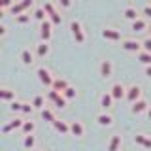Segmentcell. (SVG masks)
<instances>
[{"mask_svg": "<svg viewBox=\"0 0 151 151\" xmlns=\"http://www.w3.org/2000/svg\"><path fill=\"white\" fill-rule=\"evenodd\" d=\"M36 76H38V79H40V83H42V85H45V87H49V89L53 87L55 78H53V74H51V70L47 68V66H38Z\"/></svg>", "mask_w": 151, "mask_h": 151, "instance_id": "1", "label": "cell"}, {"mask_svg": "<svg viewBox=\"0 0 151 151\" xmlns=\"http://www.w3.org/2000/svg\"><path fill=\"white\" fill-rule=\"evenodd\" d=\"M70 34H72V38L76 40V44H85V32H83V27L78 19H74V21L70 23Z\"/></svg>", "mask_w": 151, "mask_h": 151, "instance_id": "2", "label": "cell"}, {"mask_svg": "<svg viewBox=\"0 0 151 151\" xmlns=\"http://www.w3.org/2000/svg\"><path fill=\"white\" fill-rule=\"evenodd\" d=\"M32 6H34V0H19V2L13 4V8L9 12H12L13 17H17V15H23V13H28V9Z\"/></svg>", "mask_w": 151, "mask_h": 151, "instance_id": "3", "label": "cell"}, {"mask_svg": "<svg viewBox=\"0 0 151 151\" xmlns=\"http://www.w3.org/2000/svg\"><path fill=\"white\" fill-rule=\"evenodd\" d=\"M47 100L53 104V106H57V108H66V102H68L63 94L57 93L55 89H49V91H47Z\"/></svg>", "mask_w": 151, "mask_h": 151, "instance_id": "4", "label": "cell"}, {"mask_svg": "<svg viewBox=\"0 0 151 151\" xmlns=\"http://www.w3.org/2000/svg\"><path fill=\"white\" fill-rule=\"evenodd\" d=\"M121 47L125 51H129V53H136L138 55L144 47H142V42H138V40H134V38H127V40H123V44H121Z\"/></svg>", "mask_w": 151, "mask_h": 151, "instance_id": "5", "label": "cell"}, {"mask_svg": "<svg viewBox=\"0 0 151 151\" xmlns=\"http://www.w3.org/2000/svg\"><path fill=\"white\" fill-rule=\"evenodd\" d=\"M51 34H53V23H51L49 19H45V21L40 23V38H42V42H49Z\"/></svg>", "mask_w": 151, "mask_h": 151, "instance_id": "6", "label": "cell"}, {"mask_svg": "<svg viewBox=\"0 0 151 151\" xmlns=\"http://www.w3.org/2000/svg\"><path fill=\"white\" fill-rule=\"evenodd\" d=\"M23 125H25V119H21V117H15V119H12L9 123H6V125L2 127V134H9L12 130H21Z\"/></svg>", "mask_w": 151, "mask_h": 151, "instance_id": "7", "label": "cell"}, {"mask_svg": "<svg viewBox=\"0 0 151 151\" xmlns=\"http://www.w3.org/2000/svg\"><path fill=\"white\" fill-rule=\"evenodd\" d=\"M98 74H100L104 79L111 78V76H113V63H111V60L104 59L102 63H100V66H98Z\"/></svg>", "mask_w": 151, "mask_h": 151, "instance_id": "8", "label": "cell"}, {"mask_svg": "<svg viewBox=\"0 0 151 151\" xmlns=\"http://www.w3.org/2000/svg\"><path fill=\"white\" fill-rule=\"evenodd\" d=\"M142 98V87L140 85H130V87H127V100L130 104H134L136 100H140Z\"/></svg>", "mask_w": 151, "mask_h": 151, "instance_id": "9", "label": "cell"}, {"mask_svg": "<svg viewBox=\"0 0 151 151\" xmlns=\"http://www.w3.org/2000/svg\"><path fill=\"white\" fill-rule=\"evenodd\" d=\"M102 38H104V40H110V42H121L123 34H121V30H115V28L106 27L102 30Z\"/></svg>", "mask_w": 151, "mask_h": 151, "instance_id": "10", "label": "cell"}, {"mask_svg": "<svg viewBox=\"0 0 151 151\" xmlns=\"http://www.w3.org/2000/svg\"><path fill=\"white\" fill-rule=\"evenodd\" d=\"M113 100H121V98H127V87L123 83H113L111 89H110Z\"/></svg>", "mask_w": 151, "mask_h": 151, "instance_id": "11", "label": "cell"}, {"mask_svg": "<svg viewBox=\"0 0 151 151\" xmlns=\"http://www.w3.org/2000/svg\"><path fill=\"white\" fill-rule=\"evenodd\" d=\"M149 104H147V100H144V98H140V100H136L134 104H130V111L132 113H136V115H140V113H147V110H149Z\"/></svg>", "mask_w": 151, "mask_h": 151, "instance_id": "12", "label": "cell"}, {"mask_svg": "<svg viewBox=\"0 0 151 151\" xmlns=\"http://www.w3.org/2000/svg\"><path fill=\"white\" fill-rule=\"evenodd\" d=\"M70 134L76 136V138H81L85 134V127L81 121H70Z\"/></svg>", "mask_w": 151, "mask_h": 151, "instance_id": "13", "label": "cell"}, {"mask_svg": "<svg viewBox=\"0 0 151 151\" xmlns=\"http://www.w3.org/2000/svg\"><path fill=\"white\" fill-rule=\"evenodd\" d=\"M123 15H125V19H129L130 23H134L136 19L142 17V13L136 9V6H127L125 9H123Z\"/></svg>", "mask_w": 151, "mask_h": 151, "instance_id": "14", "label": "cell"}, {"mask_svg": "<svg viewBox=\"0 0 151 151\" xmlns=\"http://www.w3.org/2000/svg\"><path fill=\"white\" fill-rule=\"evenodd\" d=\"M68 87H70V83H68V79H66V78H55L53 87H51V89H55L57 93H60V94H63V93H64Z\"/></svg>", "mask_w": 151, "mask_h": 151, "instance_id": "15", "label": "cell"}, {"mask_svg": "<svg viewBox=\"0 0 151 151\" xmlns=\"http://www.w3.org/2000/svg\"><path fill=\"white\" fill-rule=\"evenodd\" d=\"M96 123H98L100 127H111V125H113V117H111L108 111H100V113L96 115Z\"/></svg>", "mask_w": 151, "mask_h": 151, "instance_id": "16", "label": "cell"}, {"mask_svg": "<svg viewBox=\"0 0 151 151\" xmlns=\"http://www.w3.org/2000/svg\"><path fill=\"white\" fill-rule=\"evenodd\" d=\"M134 144H138V145H142L144 149H151V138L147 134H134Z\"/></svg>", "mask_w": 151, "mask_h": 151, "instance_id": "17", "label": "cell"}, {"mask_svg": "<svg viewBox=\"0 0 151 151\" xmlns=\"http://www.w3.org/2000/svg\"><path fill=\"white\" fill-rule=\"evenodd\" d=\"M34 59H36V53H34V51H30L28 47H25V49L21 51V60H23V64H27V66L34 64Z\"/></svg>", "mask_w": 151, "mask_h": 151, "instance_id": "18", "label": "cell"}, {"mask_svg": "<svg viewBox=\"0 0 151 151\" xmlns=\"http://www.w3.org/2000/svg\"><path fill=\"white\" fill-rule=\"evenodd\" d=\"M49 51H51L49 42H40V44L36 45V57H40V59L47 57V55H49Z\"/></svg>", "mask_w": 151, "mask_h": 151, "instance_id": "19", "label": "cell"}, {"mask_svg": "<svg viewBox=\"0 0 151 151\" xmlns=\"http://www.w3.org/2000/svg\"><path fill=\"white\" fill-rule=\"evenodd\" d=\"M147 27H149V21L145 17H140L132 23V30L134 32H144V30H147Z\"/></svg>", "mask_w": 151, "mask_h": 151, "instance_id": "20", "label": "cell"}, {"mask_svg": "<svg viewBox=\"0 0 151 151\" xmlns=\"http://www.w3.org/2000/svg\"><path fill=\"white\" fill-rule=\"evenodd\" d=\"M111 104H113V96H111V93H110V91L104 93V94H100V108H102L104 111L110 110Z\"/></svg>", "mask_w": 151, "mask_h": 151, "instance_id": "21", "label": "cell"}, {"mask_svg": "<svg viewBox=\"0 0 151 151\" xmlns=\"http://www.w3.org/2000/svg\"><path fill=\"white\" fill-rule=\"evenodd\" d=\"M53 127H55V130L59 132V134H70V123H66V121H60V119H57L53 123Z\"/></svg>", "mask_w": 151, "mask_h": 151, "instance_id": "22", "label": "cell"}, {"mask_svg": "<svg viewBox=\"0 0 151 151\" xmlns=\"http://www.w3.org/2000/svg\"><path fill=\"white\" fill-rule=\"evenodd\" d=\"M0 98H2L4 102L12 104L13 100H15V91H12V89H8V87H2L0 89Z\"/></svg>", "mask_w": 151, "mask_h": 151, "instance_id": "23", "label": "cell"}, {"mask_svg": "<svg viewBox=\"0 0 151 151\" xmlns=\"http://www.w3.org/2000/svg\"><path fill=\"white\" fill-rule=\"evenodd\" d=\"M40 115H42V119H44L45 123H51V125H53V123L57 121V117H55V113H53V110H49V108H44V110L40 111Z\"/></svg>", "mask_w": 151, "mask_h": 151, "instance_id": "24", "label": "cell"}, {"mask_svg": "<svg viewBox=\"0 0 151 151\" xmlns=\"http://www.w3.org/2000/svg\"><path fill=\"white\" fill-rule=\"evenodd\" d=\"M32 106H34V110H44V108H45V96H44V94H36V96L34 98H32Z\"/></svg>", "mask_w": 151, "mask_h": 151, "instance_id": "25", "label": "cell"}, {"mask_svg": "<svg viewBox=\"0 0 151 151\" xmlns=\"http://www.w3.org/2000/svg\"><path fill=\"white\" fill-rule=\"evenodd\" d=\"M119 147H121V136L113 134L111 140H110V144H108V151H119Z\"/></svg>", "mask_w": 151, "mask_h": 151, "instance_id": "26", "label": "cell"}, {"mask_svg": "<svg viewBox=\"0 0 151 151\" xmlns=\"http://www.w3.org/2000/svg\"><path fill=\"white\" fill-rule=\"evenodd\" d=\"M34 130H36V123H34V121H25V125H23V129H21V132H23L25 136L34 134Z\"/></svg>", "mask_w": 151, "mask_h": 151, "instance_id": "27", "label": "cell"}, {"mask_svg": "<svg viewBox=\"0 0 151 151\" xmlns=\"http://www.w3.org/2000/svg\"><path fill=\"white\" fill-rule=\"evenodd\" d=\"M136 57H138V60H140L144 66H149V64H151V53H149V51H144V49H142Z\"/></svg>", "mask_w": 151, "mask_h": 151, "instance_id": "28", "label": "cell"}, {"mask_svg": "<svg viewBox=\"0 0 151 151\" xmlns=\"http://www.w3.org/2000/svg\"><path fill=\"white\" fill-rule=\"evenodd\" d=\"M34 145H36V138H34V134L25 136V140H23V147L28 149V151H34Z\"/></svg>", "mask_w": 151, "mask_h": 151, "instance_id": "29", "label": "cell"}, {"mask_svg": "<svg viewBox=\"0 0 151 151\" xmlns=\"http://www.w3.org/2000/svg\"><path fill=\"white\" fill-rule=\"evenodd\" d=\"M32 17L36 19V21H45L47 19V13H45V9H44V6H40V8H36L34 12H32Z\"/></svg>", "mask_w": 151, "mask_h": 151, "instance_id": "30", "label": "cell"}, {"mask_svg": "<svg viewBox=\"0 0 151 151\" xmlns=\"http://www.w3.org/2000/svg\"><path fill=\"white\" fill-rule=\"evenodd\" d=\"M30 19H32L30 13H23V15L15 17V23H19V25H27V23H30Z\"/></svg>", "mask_w": 151, "mask_h": 151, "instance_id": "31", "label": "cell"}, {"mask_svg": "<svg viewBox=\"0 0 151 151\" xmlns=\"http://www.w3.org/2000/svg\"><path fill=\"white\" fill-rule=\"evenodd\" d=\"M13 4H15L13 0H0V12L6 13L8 9H12V8H13Z\"/></svg>", "mask_w": 151, "mask_h": 151, "instance_id": "32", "label": "cell"}, {"mask_svg": "<svg viewBox=\"0 0 151 151\" xmlns=\"http://www.w3.org/2000/svg\"><path fill=\"white\" fill-rule=\"evenodd\" d=\"M44 9H45V13H47V19L57 13V9H55V6H53V2H45V4H44Z\"/></svg>", "mask_w": 151, "mask_h": 151, "instance_id": "33", "label": "cell"}, {"mask_svg": "<svg viewBox=\"0 0 151 151\" xmlns=\"http://www.w3.org/2000/svg\"><path fill=\"white\" fill-rule=\"evenodd\" d=\"M63 96L66 98V100H72V98H76V87H72V85H70V87L63 93Z\"/></svg>", "mask_w": 151, "mask_h": 151, "instance_id": "34", "label": "cell"}, {"mask_svg": "<svg viewBox=\"0 0 151 151\" xmlns=\"http://www.w3.org/2000/svg\"><path fill=\"white\" fill-rule=\"evenodd\" d=\"M25 115H32L34 113V106L32 104H28V102H23V110H21Z\"/></svg>", "mask_w": 151, "mask_h": 151, "instance_id": "35", "label": "cell"}, {"mask_svg": "<svg viewBox=\"0 0 151 151\" xmlns=\"http://www.w3.org/2000/svg\"><path fill=\"white\" fill-rule=\"evenodd\" d=\"M49 21L53 23V27H57V25H60V23H63V15H60V13L57 12L55 15H51V17H49Z\"/></svg>", "mask_w": 151, "mask_h": 151, "instance_id": "36", "label": "cell"}, {"mask_svg": "<svg viewBox=\"0 0 151 151\" xmlns=\"http://www.w3.org/2000/svg\"><path fill=\"white\" fill-rule=\"evenodd\" d=\"M9 110H12V111H21V110H23V102L13 100L12 104H9Z\"/></svg>", "mask_w": 151, "mask_h": 151, "instance_id": "37", "label": "cell"}, {"mask_svg": "<svg viewBox=\"0 0 151 151\" xmlns=\"http://www.w3.org/2000/svg\"><path fill=\"white\" fill-rule=\"evenodd\" d=\"M142 17H145L147 21L151 19V4H145L144 6V9H142Z\"/></svg>", "mask_w": 151, "mask_h": 151, "instance_id": "38", "label": "cell"}, {"mask_svg": "<svg viewBox=\"0 0 151 151\" xmlns=\"http://www.w3.org/2000/svg\"><path fill=\"white\" fill-rule=\"evenodd\" d=\"M142 47H144V51H149L151 53V36H147L145 40H142Z\"/></svg>", "mask_w": 151, "mask_h": 151, "instance_id": "39", "label": "cell"}, {"mask_svg": "<svg viewBox=\"0 0 151 151\" xmlns=\"http://www.w3.org/2000/svg\"><path fill=\"white\" fill-rule=\"evenodd\" d=\"M59 4H60L63 9H68L70 6H72V0H59Z\"/></svg>", "mask_w": 151, "mask_h": 151, "instance_id": "40", "label": "cell"}, {"mask_svg": "<svg viewBox=\"0 0 151 151\" xmlns=\"http://www.w3.org/2000/svg\"><path fill=\"white\" fill-rule=\"evenodd\" d=\"M6 32H8V28H6V25H4V21H2L0 23V38L6 36Z\"/></svg>", "mask_w": 151, "mask_h": 151, "instance_id": "41", "label": "cell"}, {"mask_svg": "<svg viewBox=\"0 0 151 151\" xmlns=\"http://www.w3.org/2000/svg\"><path fill=\"white\" fill-rule=\"evenodd\" d=\"M144 74L147 76V78H151V64L149 66H145V70H144Z\"/></svg>", "mask_w": 151, "mask_h": 151, "instance_id": "42", "label": "cell"}, {"mask_svg": "<svg viewBox=\"0 0 151 151\" xmlns=\"http://www.w3.org/2000/svg\"><path fill=\"white\" fill-rule=\"evenodd\" d=\"M147 117H149V121H151V108L147 110Z\"/></svg>", "mask_w": 151, "mask_h": 151, "instance_id": "43", "label": "cell"}, {"mask_svg": "<svg viewBox=\"0 0 151 151\" xmlns=\"http://www.w3.org/2000/svg\"><path fill=\"white\" fill-rule=\"evenodd\" d=\"M147 32H149V36H151V23H149V27H147Z\"/></svg>", "mask_w": 151, "mask_h": 151, "instance_id": "44", "label": "cell"}, {"mask_svg": "<svg viewBox=\"0 0 151 151\" xmlns=\"http://www.w3.org/2000/svg\"><path fill=\"white\" fill-rule=\"evenodd\" d=\"M34 151H40V149H34Z\"/></svg>", "mask_w": 151, "mask_h": 151, "instance_id": "45", "label": "cell"}]
</instances>
